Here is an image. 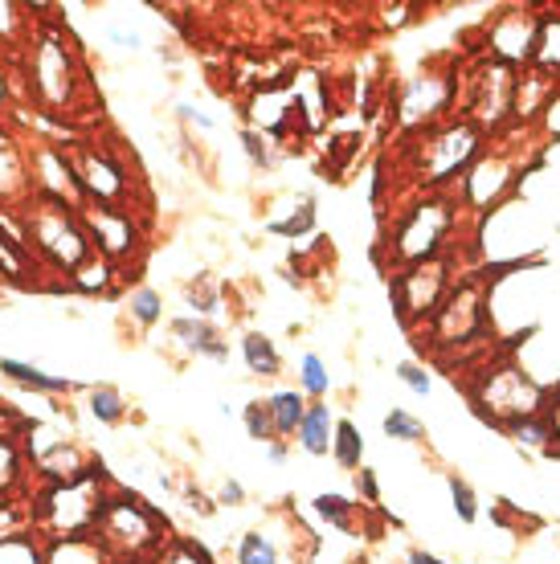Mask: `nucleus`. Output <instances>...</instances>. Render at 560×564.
<instances>
[{"label": "nucleus", "instance_id": "79ce46f5", "mask_svg": "<svg viewBox=\"0 0 560 564\" xmlns=\"http://www.w3.org/2000/svg\"><path fill=\"white\" fill-rule=\"evenodd\" d=\"M217 503H225V508H241V503H246V487H241L238 479H225Z\"/></svg>", "mask_w": 560, "mask_h": 564}, {"label": "nucleus", "instance_id": "7c9ffc66", "mask_svg": "<svg viewBox=\"0 0 560 564\" xmlns=\"http://www.w3.org/2000/svg\"><path fill=\"white\" fill-rule=\"evenodd\" d=\"M352 508H356V503H348L344 495H315V499H311V511H315L320 520L336 523L340 532H352Z\"/></svg>", "mask_w": 560, "mask_h": 564}, {"label": "nucleus", "instance_id": "dca6fc26", "mask_svg": "<svg viewBox=\"0 0 560 564\" xmlns=\"http://www.w3.org/2000/svg\"><path fill=\"white\" fill-rule=\"evenodd\" d=\"M0 377L4 381L21 384L29 393H45V397H66L74 393L71 377H57V372H45L37 365H25V360H13V356H0Z\"/></svg>", "mask_w": 560, "mask_h": 564}, {"label": "nucleus", "instance_id": "2f4dec72", "mask_svg": "<svg viewBox=\"0 0 560 564\" xmlns=\"http://www.w3.org/2000/svg\"><path fill=\"white\" fill-rule=\"evenodd\" d=\"M299 384H303V393L308 397H323L332 389V377H327V365H323L320 356L308 352L299 360Z\"/></svg>", "mask_w": 560, "mask_h": 564}, {"label": "nucleus", "instance_id": "3c124183", "mask_svg": "<svg viewBox=\"0 0 560 564\" xmlns=\"http://www.w3.org/2000/svg\"><path fill=\"white\" fill-rule=\"evenodd\" d=\"M0 102H4V78H0Z\"/></svg>", "mask_w": 560, "mask_h": 564}, {"label": "nucleus", "instance_id": "09e8293b", "mask_svg": "<svg viewBox=\"0 0 560 564\" xmlns=\"http://www.w3.org/2000/svg\"><path fill=\"white\" fill-rule=\"evenodd\" d=\"M270 458L282 463V458H287V442H270Z\"/></svg>", "mask_w": 560, "mask_h": 564}, {"label": "nucleus", "instance_id": "58836bf2", "mask_svg": "<svg viewBox=\"0 0 560 564\" xmlns=\"http://www.w3.org/2000/svg\"><path fill=\"white\" fill-rule=\"evenodd\" d=\"M511 437H516V442H528V446H548V437H557V434H552V422L528 417V422L511 425Z\"/></svg>", "mask_w": 560, "mask_h": 564}, {"label": "nucleus", "instance_id": "a211bd4d", "mask_svg": "<svg viewBox=\"0 0 560 564\" xmlns=\"http://www.w3.org/2000/svg\"><path fill=\"white\" fill-rule=\"evenodd\" d=\"M294 437H299V446H303L308 454H315V458L332 454V437H336L332 410H327V405H308V413H303V422H299Z\"/></svg>", "mask_w": 560, "mask_h": 564}, {"label": "nucleus", "instance_id": "9d476101", "mask_svg": "<svg viewBox=\"0 0 560 564\" xmlns=\"http://www.w3.org/2000/svg\"><path fill=\"white\" fill-rule=\"evenodd\" d=\"M78 181H83V197L86 205H107V209H127V197H131V176H127L123 160L107 148H83L78 160Z\"/></svg>", "mask_w": 560, "mask_h": 564}, {"label": "nucleus", "instance_id": "c03bdc74", "mask_svg": "<svg viewBox=\"0 0 560 564\" xmlns=\"http://www.w3.org/2000/svg\"><path fill=\"white\" fill-rule=\"evenodd\" d=\"M356 487L365 491V503H380V491H377V475L368 470V466H360L356 470Z\"/></svg>", "mask_w": 560, "mask_h": 564}, {"label": "nucleus", "instance_id": "2eb2a0df", "mask_svg": "<svg viewBox=\"0 0 560 564\" xmlns=\"http://www.w3.org/2000/svg\"><path fill=\"white\" fill-rule=\"evenodd\" d=\"M491 45H495V54L499 62H519V57H532V45H536V21L524 13H507L495 21L491 29Z\"/></svg>", "mask_w": 560, "mask_h": 564}, {"label": "nucleus", "instance_id": "c85d7f7f", "mask_svg": "<svg viewBox=\"0 0 560 564\" xmlns=\"http://www.w3.org/2000/svg\"><path fill=\"white\" fill-rule=\"evenodd\" d=\"M21 470H25V463H21V442L13 434H0V495H9L21 482Z\"/></svg>", "mask_w": 560, "mask_h": 564}, {"label": "nucleus", "instance_id": "a19ab883", "mask_svg": "<svg viewBox=\"0 0 560 564\" xmlns=\"http://www.w3.org/2000/svg\"><path fill=\"white\" fill-rule=\"evenodd\" d=\"M397 377H401V381H406L409 389H413V393H418V397L430 393V372H426V368H421V365H409V360H406V365L397 368Z\"/></svg>", "mask_w": 560, "mask_h": 564}, {"label": "nucleus", "instance_id": "6ab92c4d", "mask_svg": "<svg viewBox=\"0 0 560 564\" xmlns=\"http://www.w3.org/2000/svg\"><path fill=\"white\" fill-rule=\"evenodd\" d=\"M115 282H119V267L98 254H90L83 267L71 270V286L74 291H83V295H111Z\"/></svg>", "mask_w": 560, "mask_h": 564}, {"label": "nucleus", "instance_id": "c9c22d12", "mask_svg": "<svg viewBox=\"0 0 560 564\" xmlns=\"http://www.w3.org/2000/svg\"><path fill=\"white\" fill-rule=\"evenodd\" d=\"M385 434L397 437V442H421V437H426V425L406 410H389L385 413Z\"/></svg>", "mask_w": 560, "mask_h": 564}, {"label": "nucleus", "instance_id": "9b49d317", "mask_svg": "<svg viewBox=\"0 0 560 564\" xmlns=\"http://www.w3.org/2000/svg\"><path fill=\"white\" fill-rule=\"evenodd\" d=\"M483 327V291L475 282H466L459 291H450L434 311V336L438 344H463V339L478 336Z\"/></svg>", "mask_w": 560, "mask_h": 564}, {"label": "nucleus", "instance_id": "4c0bfd02", "mask_svg": "<svg viewBox=\"0 0 560 564\" xmlns=\"http://www.w3.org/2000/svg\"><path fill=\"white\" fill-rule=\"evenodd\" d=\"M450 499H454V511H459V520L475 523L478 508H475V491H471V482L459 479V475H450Z\"/></svg>", "mask_w": 560, "mask_h": 564}, {"label": "nucleus", "instance_id": "aec40b11", "mask_svg": "<svg viewBox=\"0 0 560 564\" xmlns=\"http://www.w3.org/2000/svg\"><path fill=\"white\" fill-rule=\"evenodd\" d=\"M507 172L511 169H507V160H499V155H495V160H483V164L466 176V197L475 200V205H491V200L504 193Z\"/></svg>", "mask_w": 560, "mask_h": 564}, {"label": "nucleus", "instance_id": "c756f323", "mask_svg": "<svg viewBox=\"0 0 560 564\" xmlns=\"http://www.w3.org/2000/svg\"><path fill=\"white\" fill-rule=\"evenodd\" d=\"M184 299L193 303V311L201 319H209V315L222 311V295H217V282H213L209 274H196V279L184 286Z\"/></svg>", "mask_w": 560, "mask_h": 564}, {"label": "nucleus", "instance_id": "423d86ee", "mask_svg": "<svg viewBox=\"0 0 560 564\" xmlns=\"http://www.w3.org/2000/svg\"><path fill=\"white\" fill-rule=\"evenodd\" d=\"M450 221H454V213H450L446 200H421V205H413L406 221L397 226V238H392L397 258L409 262V267L438 258L442 241H446Z\"/></svg>", "mask_w": 560, "mask_h": 564}, {"label": "nucleus", "instance_id": "bb28decb", "mask_svg": "<svg viewBox=\"0 0 560 564\" xmlns=\"http://www.w3.org/2000/svg\"><path fill=\"white\" fill-rule=\"evenodd\" d=\"M332 458H336L344 470H360V458H365V442H360V430L352 422H336V437H332Z\"/></svg>", "mask_w": 560, "mask_h": 564}, {"label": "nucleus", "instance_id": "ea45409f", "mask_svg": "<svg viewBox=\"0 0 560 564\" xmlns=\"http://www.w3.org/2000/svg\"><path fill=\"white\" fill-rule=\"evenodd\" d=\"M241 143H246V155H250L254 169H270V148H267V135H258V131H241Z\"/></svg>", "mask_w": 560, "mask_h": 564}, {"label": "nucleus", "instance_id": "20e7f679", "mask_svg": "<svg viewBox=\"0 0 560 564\" xmlns=\"http://www.w3.org/2000/svg\"><path fill=\"white\" fill-rule=\"evenodd\" d=\"M29 83H33V95L45 111H66L74 107V95L83 90V66L74 50L66 45L62 33H42L37 45H33V57H29Z\"/></svg>", "mask_w": 560, "mask_h": 564}, {"label": "nucleus", "instance_id": "4be33fe9", "mask_svg": "<svg viewBox=\"0 0 560 564\" xmlns=\"http://www.w3.org/2000/svg\"><path fill=\"white\" fill-rule=\"evenodd\" d=\"M267 410L270 422H274V437H291L299 430V422H303V413H308V401H303L299 389H282V393H274L267 401Z\"/></svg>", "mask_w": 560, "mask_h": 564}, {"label": "nucleus", "instance_id": "f03ea898", "mask_svg": "<svg viewBox=\"0 0 560 564\" xmlns=\"http://www.w3.org/2000/svg\"><path fill=\"white\" fill-rule=\"evenodd\" d=\"M103 466H95L90 475L71 482H50L37 503H33V536H42L45 544H66V540H90L98 516L107 508V479L98 475Z\"/></svg>", "mask_w": 560, "mask_h": 564}, {"label": "nucleus", "instance_id": "ddd939ff", "mask_svg": "<svg viewBox=\"0 0 560 564\" xmlns=\"http://www.w3.org/2000/svg\"><path fill=\"white\" fill-rule=\"evenodd\" d=\"M516 102V78L507 70V62H491L475 78V95H471V115L483 123H499Z\"/></svg>", "mask_w": 560, "mask_h": 564}, {"label": "nucleus", "instance_id": "a18cd8bd", "mask_svg": "<svg viewBox=\"0 0 560 564\" xmlns=\"http://www.w3.org/2000/svg\"><path fill=\"white\" fill-rule=\"evenodd\" d=\"M184 499H189V508H193L196 516H213V511H217V508H213V499H209V495H205V491H196V487H189V491H184Z\"/></svg>", "mask_w": 560, "mask_h": 564}, {"label": "nucleus", "instance_id": "f704fd0d", "mask_svg": "<svg viewBox=\"0 0 560 564\" xmlns=\"http://www.w3.org/2000/svg\"><path fill=\"white\" fill-rule=\"evenodd\" d=\"M152 564H213V556L193 540H169V549L160 552Z\"/></svg>", "mask_w": 560, "mask_h": 564}, {"label": "nucleus", "instance_id": "f257e3e1", "mask_svg": "<svg viewBox=\"0 0 560 564\" xmlns=\"http://www.w3.org/2000/svg\"><path fill=\"white\" fill-rule=\"evenodd\" d=\"M164 532H169V520L143 495L111 487L107 508L98 516L90 540L111 564H152L160 552L169 549L172 536H164Z\"/></svg>", "mask_w": 560, "mask_h": 564}, {"label": "nucleus", "instance_id": "a878e982", "mask_svg": "<svg viewBox=\"0 0 560 564\" xmlns=\"http://www.w3.org/2000/svg\"><path fill=\"white\" fill-rule=\"evenodd\" d=\"M532 62H540L548 74H560V21L557 17H548V21L536 25Z\"/></svg>", "mask_w": 560, "mask_h": 564}, {"label": "nucleus", "instance_id": "cd10ccee", "mask_svg": "<svg viewBox=\"0 0 560 564\" xmlns=\"http://www.w3.org/2000/svg\"><path fill=\"white\" fill-rule=\"evenodd\" d=\"M0 564H45V544L33 540L29 532L0 540Z\"/></svg>", "mask_w": 560, "mask_h": 564}, {"label": "nucleus", "instance_id": "5701e85b", "mask_svg": "<svg viewBox=\"0 0 560 564\" xmlns=\"http://www.w3.org/2000/svg\"><path fill=\"white\" fill-rule=\"evenodd\" d=\"M241 356H246L250 372H258V377H279L282 356H279V348H274V339L262 336V332H250V336H241Z\"/></svg>", "mask_w": 560, "mask_h": 564}, {"label": "nucleus", "instance_id": "b1692460", "mask_svg": "<svg viewBox=\"0 0 560 564\" xmlns=\"http://www.w3.org/2000/svg\"><path fill=\"white\" fill-rule=\"evenodd\" d=\"M45 564H111L95 540H66V544H45Z\"/></svg>", "mask_w": 560, "mask_h": 564}, {"label": "nucleus", "instance_id": "0eeeda50", "mask_svg": "<svg viewBox=\"0 0 560 564\" xmlns=\"http://www.w3.org/2000/svg\"><path fill=\"white\" fill-rule=\"evenodd\" d=\"M78 213V221H83L86 238L95 246L98 258H107L115 267H123L127 258L136 254L143 246V234L136 226V217L127 209H107V205H83Z\"/></svg>", "mask_w": 560, "mask_h": 564}, {"label": "nucleus", "instance_id": "72a5a7b5", "mask_svg": "<svg viewBox=\"0 0 560 564\" xmlns=\"http://www.w3.org/2000/svg\"><path fill=\"white\" fill-rule=\"evenodd\" d=\"M238 564H279V549L262 532H246L238 544Z\"/></svg>", "mask_w": 560, "mask_h": 564}, {"label": "nucleus", "instance_id": "1a4fd4ad", "mask_svg": "<svg viewBox=\"0 0 560 564\" xmlns=\"http://www.w3.org/2000/svg\"><path fill=\"white\" fill-rule=\"evenodd\" d=\"M450 286V262L446 258H430V262H418V267L401 270L392 279V303H397V315L401 319H413V315H434L438 303L446 299Z\"/></svg>", "mask_w": 560, "mask_h": 564}, {"label": "nucleus", "instance_id": "7ed1b4c3", "mask_svg": "<svg viewBox=\"0 0 560 564\" xmlns=\"http://www.w3.org/2000/svg\"><path fill=\"white\" fill-rule=\"evenodd\" d=\"M21 226H25V238H29V250L33 258L42 262V267H54L62 274H71L86 262V258L95 254V246L86 238L83 221H78V213L71 205H62V200H50L42 193H29L21 200Z\"/></svg>", "mask_w": 560, "mask_h": 564}, {"label": "nucleus", "instance_id": "473e14b6", "mask_svg": "<svg viewBox=\"0 0 560 564\" xmlns=\"http://www.w3.org/2000/svg\"><path fill=\"white\" fill-rule=\"evenodd\" d=\"M267 229L274 234V238H303V234H311V229H315V205H311V200H303V205H299V213H291L287 221H267Z\"/></svg>", "mask_w": 560, "mask_h": 564}, {"label": "nucleus", "instance_id": "8fccbe9b", "mask_svg": "<svg viewBox=\"0 0 560 564\" xmlns=\"http://www.w3.org/2000/svg\"><path fill=\"white\" fill-rule=\"evenodd\" d=\"M552 434L560 437V405H557V417H552Z\"/></svg>", "mask_w": 560, "mask_h": 564}, {"label": "nucleus", "instance_id": "393cba45", "mask_svg": "<svg viewBox=\"0 0 560 564\" xmlns=\"http://www.w3.org/2000/svg\"><path fill=\"white\" fill-rule=\"evenodd\" d=\"M127 315L140 327H155L164 319V299H160V291H152V286H131L127 291Z\"/></svg>", "mask_w": 560, "mask_h": 564}, {"label": "nucleus", "instance_id": "e433bc0d", "mask_svg": "<svg viewBox=\"0 0 560 564\" xmlns=\"http://www.w3.org/2000/svg\"><path fill=\"white\" fill-rule=\"evenodd\" d=\"M241 417H246V434H250L254 442H274V422H270L267 401H250Z\"/></svg>", "mask_w": 560, "mask_h": 564}, {"label": "nucleus", "instance_id": "412c9836", "mask_svg": "<svg viewBox=\"0 0 560 564\" xmlns=\"http://www.w3.org/2000/svg\"><path fill=\"white\" fill-rule=\"evenodd\" d=\"M86 410L98 425H123L127 422V397L115 389V384H90L86 389Z\"/></svg>", "mask_w": 560, "mask_h": 564}, {"label": "nucleus", "instance_id": "f3484780", "mask_svg": "<svg viewBox=\"0 0 560 564\" xmlns=\"http://www.w3.org/2000/svg\"><path fill=\"white\" fill-rule=\"evenodd\" d=\"M450 102V83L446 78H418V83H409L406 90V102H401V119L406 123H421V119H430V115L446 111Z\"/></svg>", "mask_w": 560, "mask_h": 564}, {"label": "nucleus", "instance_id": "4468645a", "mask_svg": "<svg viewBox=\"0 0 560 564\" xmlns=\"http://www.w3.org/2000/svg\"><path fill=\"white\" fill-rule=\"evenodd\" d=\"M169 332L184 352L196 356V360H217V365L229 360V339L222 336V327L213 324V319H201V315H176V319L169 324Z\"/></svg>", "mask_w": 560, "mask_h": 564}, {"label": "nucleus", "instance_id": "37998d69", "mask_svg": "<svg viewBox=\"0 0 560 564\" xmlns=\"http://www.w3.org/2000/svg\"><path fill=\"white\" fill-rule=\"evenodd\" d=\"M107 37H111L115 45H123V50H140L143 37L136 33V29H123V25H107Z\"/></svg>", "mask_w": 560, "mask_h": 564}, {"label": "nucleus", "instance_id": "39448f33", "mask_svg": "<svg viewBox=\"0 0 560 564\" xmlns=\"http://www.w3.org/2000/svg\"><path fill=\"white\" fill-rule=\"evenodd\" d=\"M478 405L483 413L499 417V422H528V417H540V405H545V389L536 381H528L519 368H495L483 389H478Z\"/></svg>", "mask_w": 560, "mask_h": 564}, {"label": "nucleus", "instance_id": "de8ad7c7", "mask_svg": "<svg viewBox=\"0 0 560 564\" xmlns=\"http://www.w3.org/2000/svg\"><path fill=\"white\" fill-rule=\"evenodd\" d=\"M409 564H446V561H438V556H430V552L413 549V552H409Z\"/></svg>", "mask_w": 560, "mask_h": 564}, {"label": "nucleus", "instance_id": "f8f14e48", "mask_svg": "<svg viewBox=\"0 0 560 564\" xmlns=\"http://www.w3.org/2000/svg\"><path fill=\"white\" fill-rule=\"evenodd\" d=\"M475 152H478V131L471 128V123L446 128L438 140H430L421 148V172H426V181H446V176H454Z\"/></svg>", "mask_w": 560, "mask_h": 564}, {"label": "nucleus", "instance_id": "49530a36", "mask_svg": "<svg viewBox=\"0 0 560 564\" xmlns=\"http://www.w3.org/2000/svg\"><path fill=\"white\" fill-rule=\"evenodd\" d=\"M176 111H181V119H189V123H196V128H201V131H213V119H209V115H205V111H196V107H189V102H181Z\"/></svg>", "mask_w": 560, "mask_h": 564}, {"label": "nucleus", "instance_id": "6e6552de", "mask_svg": "<svg viewBox=\"0 0 560 564\" xmlns=\"http://www.w3.org/2000/svg\"><path fill=\"white\" fill-rule=\"evenodd\" d=\"M29 184L33 193H42L50 200H62L71 209H83V181H78V169H74V155L57 143H33L29 148Z\"/></svg>", "mask_w": 560, "mask_h": 564}]
</instances>
